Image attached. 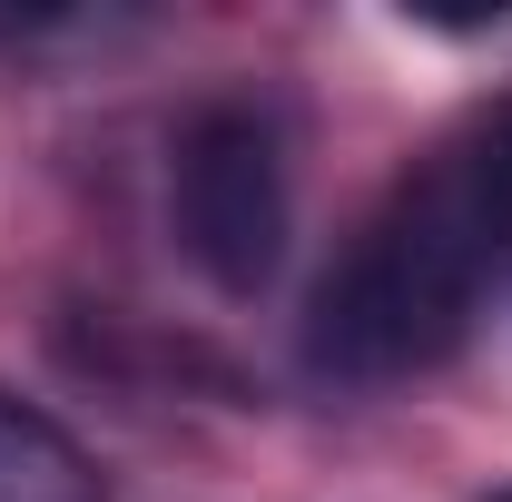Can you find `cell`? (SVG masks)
Segmentation results:
<instances>
[{
    "instance_id": "obj_1",
    "label": "cell",
    "mask_w": 512,
    "mask_h": 502,
    "mask_svg": "<svg viewBox=\"0 0 512 502\" xmlns=\"http://www.w3.org/2000/svg\"><path fill=\"white\" fill-rule=\"evenodd\" d=\"M503 266H512V89L483 99L414 178H394V197L316 286L306 355L345 384L434 375L444 355H463Z\"/></svg>"
},
{
    "instance_id": "obj_2",
    "label": "cell",
    "mask_w": 512,
    "mask_h": 502,
    "mask_svg": "<svg viewBox=\"0 0 512 502\" xmlns=\"http://www.w3.org/2000/svg\"><path fill=\"white\" fill-rule=\"evenodd\" d=\"M168 217H178V247L197 256V276L217 296H256L286 256V138L266 109L247 99H207L178 128V168H168Z\"/></svg>"
},
{
    "instance_id": "obj_3",
    "label": "cell",
    "mask_w": 512,
    "mask_h": 502,
    "mask_svg": "<svg viewBox=\"0 0 512 502\" xmlns=\"http://www.w3.org/2000/svg\"><path fill=\"white\" fill-rule=\"evenodd\" d=\"M0 502H99L89 453L40 404H20L10 384H0Z\"/></svg>"
},
{
    "instance_id": "obj_4",
    "label": "cell",
    "mask_w": 512,
    "mask_h": 502,
    "mask_svg": "<svg viewBox=\"0 0 512 502\" xmlns=\"http://www.w3.org/2000/svg\"><path fill=\"white\" fill-rule=\"evenodd\" d=\"M493 502H512V483H503V493H493Z\"/></svg>"
}]
</instances>
